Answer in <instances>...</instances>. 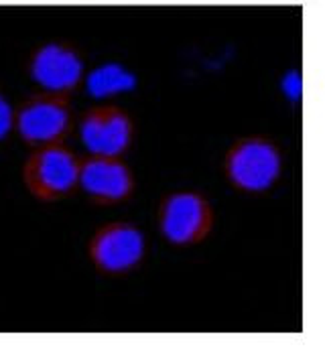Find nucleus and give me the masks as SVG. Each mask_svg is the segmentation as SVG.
<instances>
[{"label": "nucleus", "instance_id": "f257e3e1", "mask_svg": "<svg viewBox=\"0 0 325 353\" xmlns=\"http://www.w3.org/2000/svg\"><path fill=\"white\" fill-rule=\"evenodd\" d=\"M79 159L63 144L39 146L23 167L29 193L41 201H55L70 195L77 185Z\"/></svg>", "mask_w": 325, "mask_h": 353}, {"label": "nucleus", "instance_id": "f03ea898", "mask_svg": "<svg viewBox=\"0 0 325 353\" xmlns=\"http://www.w3.org/2000/svg\"><path fill=\"white\" fill-rule=\"evenodd\" d=\"M72 124V110L66 96L43 94L25 102L14 114L21 139L31 146H51L66 141Z\"/></svg>", "mask_w": 325, "mask_h": 353}, {"label": "nucleus", "instance_id": "7ed1b4c3", "mask_svg": "<svg viewBox=\"0 0 325 353\" xmlns=\"http://www.w3.org/2000/svg\"><path fill=\"white\" fill-rule=\"evenodd\" d=\"M226 171L236 187L260 193L273 187L281 175V154L273 142L244 139L236 142L228 152Z\"/></svg>", "mask_w": 325, "mask_h": 353}, {"label": "nucleus", "instance_id": "20e7f679", "mask_svg": "<svg viewBox=\"0 0 325 353\" xmlns=\"http://www.w3.org/2000/svg\"><path fill=\"white\" fill-rule=\"evenodd\" d=\"M161 234L175 246L201 242L214 225L212 205L197 193L181 191L169 195L159 213Z\"/></svg>", "mask_w": 325, "mask_h": 353}, {"label": "nucleus", "instance_id": "39448f33", "mask_svg": "<svg viewBox=\"0 0 325 353\" xmlns=\"http://www.w3.org/2000/svg\"><path fill=\"white\" fill-rule=\"evenodd\" d=\"M145 254V236L132 223L102 225L92 242L90 258L104 274H124L132 270Z\"/></svg>", "mask_w": 325, "mask_h": 353}, {"label": "nucleus", "instance_id": "423d86ee", "mask_svg": "<svg viewBox=\"0 0 325 353\" xmlns=\"http://www.w3.org/2000/svg\"><path fill=\"white\" fill-rule=\"evenodd\" d=\"M79 139L94 157H118L132 141V120L118 106H96L86 112Z\"/></svg>", "mask_w": 325, "mask_h": 353}, {"label": "nucleus", "instance_id": "0eeeda50", "mask_svg": "<svg viewBox=\"0 0 325 353\" xmlns=\"http://www.w3.org/2000/svg\"><path fill=\"white\" fill-rule=\"evenodd\" d=\"M29 71L45 94L66 96L81 81L83 59L66 43H47L35 51Z\"/></svg>", "mask_w": 325, "mask_h": 353}, {"label": "nucleus", "instance_id": "6e6552de", "mask_svg": "<svg viewBox=\"0 0 325 353\" xmlns=\"http://www.w3.org/2000/svg\"><path fill=\"white\" fill-rule=\"evenodd\" d=\"M77 183L98 203H118L132 193L135 179L118 157H92L79 163Z\"/></svg>", "mask_w": 325, "mask_h": 353}, {"label": "nucleus", "instance_id": "1a4fd4ad", "mask_svg": "<svg viewBox=\"0 0 325 353\" xmlns=\"http://www.w3.org/2000/svg\"><path fill=\"white\" fill-rule=\"evenodd\" d=\"M137 88V77L122 63H104L90 71L86 79V90L94 98H110Z\"/></svg>", "mask_w": 325, "mask_h": 353}, {"label": "nucleus", "instance_id": "9d476101", "mask_svg": "<svg viewBox=\"0 0 325 353\" xmlns=\"http://www.w3.org/2000/svg\"><path fill=\"white\" fill-rule=\"evenodd\" d=\"M12 128H14V110L0 92V141H4Z\"/></svg>", "mask_w": 325, "mask_h": 353}]
</instances>
